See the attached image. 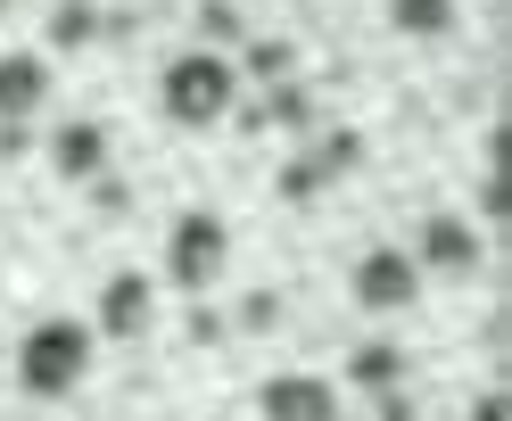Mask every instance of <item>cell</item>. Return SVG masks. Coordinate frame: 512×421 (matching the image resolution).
I'll return each mask as SVG.
<instances>
[{
    "instance_id": "52a82bcc",
    "label": "cell",
    "mask_w": 512,
    "mask_h": 421,
    "mask_svg": "<svg viewBox=\"0 0 512 421\" xmlns=\"http://www.w3.org/2000/svg\"><path fill=\"white\" fill-rule=\"evenodd\" d=\"M149 314H157V281H149V273H116V281L100 289V331H108V339H141Z\"/></svg>"
},
{
    "instance_id": "8992f818",
    "label": "cell",
    "mask_w": 512,
    "mask_h": 421,
    "mask_svg": "<svg viewBox=\"0 0 512 421\" xmlns=\"http://www.w3.org/2000/svg\"><path fill=\"white\" fill-rule=\"evenodd\" d=\"M42 100H50V58L42 50H9L0 58V124L42 116Z\"/></svg>"
},
{
    "instance_id": "9c48e42d",
    "label": "cell",
    "mask_w": 512,
    "mask_h": 421,
    "mask_svg": "<svg viewBox=\"0 0 512 421\" xmlns=\"http://www.w3.org/2000/svg\"><path fill=\"white\" fill-rule=\"evenodd\" d=\"M50 166L67 174V182H100V166H108V124H58L50 133Z\"/></svg>"
},
{
    "instance_id": "30bf717a",
    "label": "cell",
    "mask_w": 512,
    "mask_h": 421,
    "mask_svg": "<svg viewBox=\"0 0 512 421\" xmlns=\"http://www.w3.org/2000/svg\"><path fill=\"white\" fill-rule=\"evenodd\" d=\"M339 166H356V133H339L323 157H290V166H281V199H290V207H306V199H314V190H323Z\"/></svg>"
},
{
    "instance_id": "5b68a950",
    "label": "cell",
    "mask_w": 512,
    "mask_h": 421,
    "mask_svg": "<svg viewBox=\"0 0 512 421\" xmlns=\"http://www.w3.org/2000/svg\"><path fill=\"white\" fill-rule=\"evenodd\" d=\"M256 413H265V421H331L339 413V388L314 380V372H273L265 388H256Z\"/></svg>"
},
{
    "instance_id": "9a60e30c",
    "label": "cell",
    "mask_w": 512,
    "mask_h": 421,
    "mask_svg": "<svg viewBox=\"0 0 512 421\" xmlns=\"http://www.w3.org/2000/svg\"><path fill=\"white\" fill-rule=\"evenodd\" d=\"M0 9H9V0H0Z\"/></svg>"
},
{
    "instance_id": "277c9868",
    "label": "cell",
    "mask_w": 512,
    "mask_h": 421,
    "mask_svg": "<svg viewBox=\"0 0 512 421\" xmlns=\"http://www.w3.org/2000/svg\"><path fill=\"white\" fill-rule=\"evenodd\" d=\"M347 289H356L364 314H397V306L422 298V265H413L405 248H364L356 273H347Z\"/></svg>"
},
{
    "instance_id": "6da1fadb",
    "label": "cell",
    "mask_w": 512,
    "mask_h": 421,
    "mask_svg": "<svg viewBox=\"0 0 512 421\" xmlns=\"http://www.w3.org/2000/svg\"><path fill=\"white\" fill-rule=\"evenodd\" d=\"M83 372H91V322H75V314H50V322H34V331L17 339V388L25 397H75L83 388Z\"/></svg>"
},
{
    "instance_id": "8fae6325",
    "label": "cell",
    "mask_w": 512,
    "mask_h": 421,
    "mask_svg": "<svg viewBox=\"0 0 512 421\" xmlns=\"http://www.w3.org/2000/svg\"><path fill=\"white\" fill-rule=\"evenodd\" d=\"M389 25L413 42H438V34H455V0H389Z\"/></svg>"
},
{
    "instance_id": "5bb4252c",
    "label": "cell",
    "mask_w": 512,
    "mask_h": 421,
    "mask_svg": "<svg viewBox=\"0 0 512 421\" xmlns=\"http://www.w3.org/2000/svg\"><path fill=\"white\" fill-rule=\"evenodd\" d=\"M273 116H281V124H298V133L314 124V100H306V91H290V75H281V91H273Z\"/></svg>"
},
{
    "instance_id": "7a4b0ae2",
    "label": "cell",
    "mask_w": 512,
    "mask_h": 421,
    "mask_svg": "<svg viewBox=\"0 0 512 421\" xmlns=\"http://www.w3.org/2000/svg\"><path fill=\"white\" fill-rule=\"evenodd\" d=\"M232 100H240V75H232V58H215V50H182V58H166V75H157V108H166L182 133L223 124Z\"/></svg>"
},
{
    "instance_id": "ba28073f",
    "label": "cell",
    "mask_w": 512,
    "mask_h": 421,
    "mask_svg": "<svg viewBox=\"0 0 512 421\" xmlns=\"http://www.w3.org/2000/svg\"><path fill=\"white\" fill-rule=\"evenodd\" d=\"M413 265H430V273H471V265H479V232H471L463 215H430L422 240H413Z\"/></svg>"
},
{
    "instance_id": "3957f363",
    "label": "cell",
    "mask_w": 512,
    "mask_h": 421,
    "mask_svg": "<svg viewBox=\"0 0 512 421\" xmlns=\"http://www.w3.org/2000/svg\"><path fill=\"white\" fill-rule=\"evenodd\" d=\"M223 265H232V232H223V215L190 207L174 232H166V281L199 298V289H215V281H223Z\"/></svg>"
},
{
    "instance_id": "7c38bea8",
    "label": "cell",
    "mask_w": 512,
    "mask_h": 421,
    "mask_svg": "<svg viewBox=\"0 0 512 421\" xmlns=\"http://www.w3.org/2000/svg\"><path fill=\"white\" fill-rule=\"evenodd\" d=\"M397 372H405L397 347H356V355H347V380H356V388H397Z\"/></svg>"
},
{
    "instance_id": "4fadbf2b",
    "label": "cell",
    "mask_w": 512,
    "mask_h": 421,
    "mask_svg": "<svg viewBox=\"0 0 512 421\" xmlns=\"http://www.w3.org/2000/svg\"><path fill=\"white\" fill-rule=\"evenodd\" d=\"M248 75L281 83V75H290V42H256V50H248Z\"/></svg>"
}]
</instances>
